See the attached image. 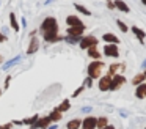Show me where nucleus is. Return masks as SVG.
Listing matches in <instances>:
<instances>
[{
  "instance_id": "f257e3e1",
  "label": "nucleus",
  "mask_w": 146,
  "mask_h": 129,
  "mask_svg": "<svg viewBox=\"0 0 146 129\" xmlns=\"http://www.w3.org/2000/svg\"><path fill=\"white\" fill-rule=\"evenodd\" d=\"M39 31H41V36L46 43H58V41H63V38H64L58 35V21L54 16H47L41 22Z\"/></svg>"
},
{
  "instance_id": "f03ea898",
  "label": "nucleus",
  "mask_w": 146,
  "mask_h": 129,
  "mask_svg": "<svg viewBox=\"0 0 146 129\" xmlns=\"http://www.w3.org/2000/svg\"><path fill=\"white\" fill-rule=\"evenodd\" d=\"M102 69H104V61H99V60L91 61L88 65V68H86L88 77H91L93 80H94V79H99L102 76Z\"/></svg>"
},
{
  "instance_id": "7ed1b4c3",
  "label": "nucleus",
  "mask_w": 146,
  "mask_h": 129,
  "mask_svg": "<svg viewBox=\"0 0 146 129\" xmlns=\"http://www.w3.org/2000/svg\"><path fill=\"white\" fill-rule=\"evenodd\" d=\"M104 55L108 57V58H118V57H119V49H118V44L105 43V46H104Z\"/></svg>"
},
{
  "instance_id": "20e7f679",
  "label": "nucleus",
  "mask_w": 146,
  "mask_h": 129,
  "mask_svg": "<svg viewBox=\"0 0 146 129\" xmlns=\"http://www.w3.org/2000/svg\"><path fill=\"white\" fill-rule=\"evenodd\" d=\"M126 84V77L123 74H115L111 76V82H110V91H115V90H119L123 85Z\"/></svg>"
},
{
  "instance_id": "39448f33",
  "label": "nucleus",
  "mask_w": 146,
  "mask_h": 129,
  "mask_svg": "<svg viewBox=\"0 0 146 129\" xmlns=\"http://www.w3.org/2000/svg\"><path fill=\"white\" fill-rule=\"evenodd\" d=\"M80 49H90L91 46H98V38L93 36V35H88V36H82V39L79 41Z\"/></svg>"
},
{
  "instance_id": "423d86ee",
  "label": "nucleus",
  "mask_w": 146,
  "mask_h": 129,
  "mask_svg": "<svg viewBox=\"0 0 146 129\" xmlns=\"http://www.w3.org/2000/svg\"><path fill=\"white\" fill-rule=\"evenodd\" d=\"M50 124H52V120H50V116L47 115V116H42V118H38L35 124L30 126V129H38V128L39 129H47Z\"/></svg>"
},
{
  "instance_id": "0eeeda50",
  "label": "nucleus",
  "mask_w": 146,
  "mask_h": 129,
  "mask_svg": "<svg viewBox=\"0 0 146 129\" xmlns=\"http://www.w3.org/2000/svg\"><path fill=\"white\" fill-rule=\"evenodd\" d=\"M85 30H86L85 24H82V25H74V27H68V28H66V35H71V36H83Z\"/></svg>"
},
{
  "instance_id": "6e6552de",
  "label": "nucleus",
  "mask_w": 146,
  "mask_h": 129,
  "mask_svg": "<svg viewBox=\"0 0 146 129\" xmlns=\"http://www.w3.org/2000/svg\"><path fill=\"white\" fill-rule=\"evenodd\" d=\"M39 50V39L38 36H30V44L27 46V55H33V53H36Z\"/></svg>"
},
{
  "instance_id": "1a4fd4ad",
  "label": "nucleus",
  "mask_w": 146,
  "mask_h": 129,
  "mask_svg": "<svg viewBox=\"0 0 146 129\" xmlns=\"http://www.w3.org/2000/svg\"><path fill=\"white\" fill-rule=\"evenodd\" d=\"M110 82H111V76H108V74L101 76V77H99V84H98L99 90L101 91H108V88H110Z\"/></svg>"
},
{
  "instance_id": "9d476101",
  "label": "nucleus",
  "mask_w": 146,
  "mask_h": 129,
  "mask_svg": "<svg viewBox=\"0 0 146 129\" xmlns=\"http://www.w3.org/2000/svg\"><path fill=\"white\" fill-rule=\"evenodd\" d=\"M96 123H98V118L94 116H86L85 120L82 121V129H96Z\"/></svg>"
},
{
  "instance_id": "9b49d317",
  "label": "nucleus",
  "mask_w": 146,
  "mask_h": 129,
  "mask_svg": "<svg viewBox=\"0 0 146 129\" xmlns=\"http://www.w3.org/2000/svg\"><path fill=\"white\" fill-rule=\"evenodd\" d=\"M83 22H82V19L79 17L77 14H69L66 17V25L68 27H74V25H82Z\"/></svg>"
},
{
  "instance_id": "f8f14e48",
  "label": "nucleus",
  "mask_w": 146,
  "mask_h": 129,
  "mask_svg": "<svg viewBox=\"0 0 146 129\" xmlns=\"http://www.w3.org/2000/svg\"><path fill=\"white\" fill-rule=\"evenodd\" d=\"M21 60H22V55H16V57H14V58H11V60H8L7 63H3V65H2V68H3L5 71H8V69H10L11 66L17 65V63H19Z\"/></svg>"
},
{
  "instance_id": "ddd939ff",
  "label": "nucleus",
  "mask_w": 146,
  "mask_h": 129,
  "mask_svg": "<svg viewBox=\"0 0 146 129\" xmlns=\"http://www.w3.org/2000/svg\"><path fill=\"white\" fill-rule=\"evenodd\" d=\"M115 9H119L123 13H130V8L124 0H115Z\"/></svg>"
},
{
  "instance_id": "4468645a",
  "label": "nucleus",
  "mask_w": 146,
  "mask_h": 129,
  "mask_svg": "<svg viewBox=\"0 0 146 129\" xmlns=\"http://www.w3.org/2000/svg\"><path fill=\"white\" fill-rule=\"evenodd\" d=\"M86 52H88V57L93 60H99L102 57V53L98 50V46H91L90 49H86Z\"/></svg>"
},
{
  "instance_id": "2eb2a0df",
  "label": "nucleus",
  "mask_w": 146,
  "mask_h": 129,
  "mask_svg": "<svg viewBox=\"0 0 146 129\" xmlns=\"http://www.w3.org/2000/svg\"><path fill=\"white\" fill-rule=\"evenodd\" d=\"M135 96L138 98V99H143V98H146V84H145V82H141L140 85H137Z\"/></svg>"
},
{
  "instance_id": "dca6fc26",
  "label": "nucleus",
  "mask_w": 146,
  "mask_h": 129,
  "mask_svg": "<svg viewBox=\"0 0 146 129\" xmlns=\"http://www.w3.org/2000/svg\"><path fill=\"white\" fill-rule=\"evenodd\" d=\"M102 39L105 43H113V44H119V38L116 36L115 33H104L102 35Z\"/></svg>"
},
{
  "instance_id": "f3484780",
  "label": "nucleus",
  "mask_w": 146,
  "mask_h": 129,
  "mask_svg": "<svg viewBox=\"0 0 146 129\" xmlns=\"http://www.w3.org/2000/svg\"><path fill=\"white\" fill-rule=\"evenodd\" d=\"M130 30H132V33L135 35L137 38H138V41H140V43H143V41H145V36H146L145 30H141L140 27H135V25H133V27L130 28Z\"/></svg>"
},
{
  "instance_id": "a211bd4d",
  "label": "nucleus",
  "mask_w": 146,
  "mask_h": 129,
  "mask_svg": "<svg viewBox=\"0 0 146 129\" xmlns=\"http://www.w3.org/2000/svg\"><path fill=\"white\" fill-rule=\"evenodd\" d=\"M10 27L13 28L16 33L21 30V25L17 24V17H16V14H14V13H10Z\"/></svg>"
},
{
  "instance_id": "6ab92c4d",
  "label": "nucleus",
  "mask_w": 146,
  "mask_h": 129,
  "mask_svg": "<svg viewBox=\"0 0 146 129\" xmlns=\"http://www.w3.org/2000/svg\"><path fill=\"white\" fill-rule=\"evenodd\" d=\"M80 126H82V120H79V118H74V120H71V121H68V124H66V129H79Z\"/></svg>"
},
{
  "instance_id": "aec40b11",
  "label": "nucleus",
  "mask_w": 146,
  "mask_h": 129,
  "mask_svg": "<svg viewBox=\"0 0 146 129\" xmlns=\"http://www.w3.org/2000/svg\"><path fill=\"white\" fill-rule=\"evenodd\" d=\"M74 8L77 9V11L80 13V14H83V16H91V11H90L86 6H83V5H80V3H74Z\"/></svg>"
},
{
  "instance_id": "412c9836",
  "label": "nucleus",
  "mask_w": 146,
  "mask_h": 129,
  "mask_svg": "<svg viewBox=\"0 0 146 129\" xmlns=\"http://www.w3.org/2000/svg\"><path fill=\"white\" fill-rule=\"evenodd\" d=\"M69 109H71V102H69V99H64L58 107H55V110H58V112H61V113H63V112H68Z\"/></svg>"
},
{
  "instance_id": "4be33fe9",
  "label": "nucleus",
  "mask_w": 146,
  "mask_h": 129,
  "mask_svg": "<svg viewBox=\"0 0 146 129\" xmlns=\"http://www.w3.org/2000/svg\"><path fill=\"white\" fill-rule=\"evenodd\" d=\"M118 69H121L123 71L124 69V65H121V63H113V65L108 68V76H115V74H118Z\"/></svg>"
},
{
  "instance_id": "5701e85b",
  "label": "nucleus",
  "mask_w": 146,
  "mask_h": 129,
  "mask_svg": "<svg viewBox=\"0 0 146 129\" xmlns=\"http://www.w3.org/2000/svg\"><path fill=\"white\" fill-rule=\"evenodd\" d=\"M49 116H50L52 123H57V121H60V120H61V116H63V113H61V112H58V110H55V109H54V112H50V113H49Z\"/></svg>"
},
{
  "instance_id": "b1692460",
  "label": "nucleus",
  "mask_w": 146,
  "mask_h": 129,
  "mask_svg": "<svg viewBox=\"0 0 146 129\" xmlns=\"http://www.w3.org/2000/svg\"><path fill=\"white\" fill-rule=\"evenodd\" d=\"M145 80H146V76H145V72H141V74H137L135 77L132 79V84L137 87V85H140L141 82H145Z\"/></svg>"
},
{
  "instance_id": "393cba45",
  "label": "nucleus",
  "mask_w": 146,
  "mask_h": 129,
  "mask_svg": "<svg viewBox=\"0 0 146 129\" xmlns=\"http://www.w3.org/2000/svg\"><path fill=\"white\" fill-rule=\"evenodd\" d=\"M80 39H82V36H71V35H68V36L63 38V41H66V43H69V44H77Z\"/></svg>"
},
{
  "instance_id": "a878e982",
  "label": "nucleus",
  "mask_w": 146,
  "mask_h": 129,
  "mask_svg": "<svg viewBox=\"0 0 146 129\" xmlns=\"http://www.w3.org/2000/svg\"><path fill=\"white\" fill-rule=\"evenodd\" d=\"M107 124H108V120H107V116H101V118H98V123H96V128L102 129L104 126H107Z\"/></svg>"
},
{
  "instance_id": "bb28decb",
  "label": "nucleus",
  "mask_w": 146,
  "mask_h": 129,
  "mask_svg": "<svg viewBox=\"0 0 146 129\" xmlns=\"http://www.w3.org/2000/svg\"><path fill=\"white\" fill-rule=\"evenodd\" d=\"M38 118H39V115H33L32 118H25V120H22V124H35Z\"/></svg>"
},
{
  "instance_id": "cd10ccee",
  "label": "nucleus",
  "mask_w": 146,
  "mask_h": 129,
  "mask_svg": "<svg viewBox=\"0 0 146 129\" xmlns=\"http://www.w3.org/2000/svg\"><path fill=\"white\" fill-rule=\"evenodd\" d=\"M116 24H118V28H119V30L123 31V33H126V31L129 30V28H127V25L124 24V22L121 21V19H118V21H116Z\"/></svg>"
},
{
  "instance_id": "c85d7f7f",
  "label": "nucleus",
  "mask_w": 146,
  "mask_h": 129,
  "mask_svg": "<svg viewBox=\"0 0 146 129\" xmlns=\"http://www.w3.org/2000/svg\"><path fill=\"white\" fill-rule=\"evenodd\" d=\"M83 87H85V88H91L93 87V79L91 77H86L85 80H83Z\"/></svg>"
},
{
  "instance_id": "c756f323",
  "label": "nucleus",
  "mask_w": 146,
  "mask_h": 129,
  "mask_svg": "<svg viewBox=\"0 0 146 129\" xmlns=\"http://www.w3.org/2000/svg\"><path fill=\"white\" fill-rule=\"evenodd\" d=\"M83 90H85V87H83V85H82V87H80V88H77V90H76V91H74V93H72V98H77V96H79V94L82 93Z\"/></svg>"
},
{
  "instance_id": "7c9ffc66",
  "label": "nucleus",
  "mask_w": 146,
  "mask_h": 129,
  "mask_svg": "<svg viewBox=\"0 0 146 129\" xmlns=\"http://www.w3.org/2000/svg\"><path fill=\"white\" fill-rule=\"evenodd\" d=\"M11 79H13V76H7V79H5V87H3V88H8V87H10Z\"/></svg>"
},
{
  "instance_id": "2f4dec72",
  "label": "nucleus",
  "mask_w": 146,
  "mask_h": 129,
  "mask_svg": "<svg viewBox=\"0 0 146 129\" xmlns=\"http://www.w3.org/2000/svg\"><path fill=\"white\" fill-rule=\"evenodd\" d=\"M107 8H108V9H115V2H111V0H107Z\"/></svg>"
},
{
  "instance_id": "473e14b6",
  "label": "nucleus",
  "mask_w": 146,
  "mask_h": 129,
  "mask_svg": "<svg viewBox=\"0 0 146 129\" xmlns=\"http://www.w3.org/2000/svg\"><path fill=\"white\" fill-rule=\"evenodd\" d=\"M8 38H7V35L5 33H2V31H0V43H5V41H7Z\"/></svg>"
},
{
  "instance_id": "72a5a7b5",
  "label": "nucleus",
  "mask_w": 146,
  "mask_h": 129,
  "mask_svg": "<svg viewBox=\"0 0 146 129\" xmlns=\"http://www.w3.org/2000/svg\"><path fill=\"white\" fill-rule=\"evenodd\" d=\"M13 123H8V124H0V129H11Z\"/></svg>"
},
{
  "instance_id": "f704fd0d",
  "label": "nucleus",
  "mask_w": 146,
  "mask_h": 129,
  "mask_svg": "<svg viewBox=\"0 0 146 129\" xmlns=\"http://www.w3.org/2000/svg\"><path fill=\"white\" fill-rule=\"evenodd\" d=\"M82 112H83V113H88V112H91V107H82Z\"/></svg>"
},
{
  "instance_id": "c9c22d12",
  "label": "nucleus",
  "mask_w": 146,
  "mask_h": 129,
  "mask_svg": "<svg viewBox=\"0 0 146 129\" xmlns=\"http://www.w3.org/2000/svg\"><path fill=\"white\" fill-rule=\"evenodd\" d=\"M102 129H115V126H111V124H107V126H104Z\"/></svg>"
},
{
  "instance_id": "e433bc0d",
  "label": "nucleus",
  "mask_w": 146,
  "mask_h": 129,
  "mask_svg": "<svg viewBox=\"0 0 146 129\" xmlns=\"http://www.w3.org/2000/svg\"><path fill=\"white\" fill-rule=\"evenodd\" d=\"M141 68H143V69H146V58L143 60V63H141Z\"/></svg>"
},
{
  "instance_id": "4c0bfd02",
  "label": "nucleus",
  "mask_w": 146,
  "mask_h": 129,
  "mask_svg": "<svg viewBox=\"0 0 146 129\" xmlns=\"http://www.w3.org/2000/svg\"><path fill=\"white\" fill-rule=\"evenodd\" d=\"M141 3H143V5H145V6H146V0H141Z\"/></svg>"
},
{
  "instance_id": "58836bf2",
  "label": "nucleus",
  "mask_w": 146,
  "mask_h": 129,
  "mask_svg": "<svg viewBox=\"0 0 146 129\" xmlns=\"http://www.w3.org/2000/svg\"><path fill=\"white\" fill-rule=\"evenodd\" d=\"M0 96H2V88H0Z\"/></svg>"
},
{
  "instance_id": "ea45409f",
  "label": "nucleus",
  "mask_w": 146,
  "mask_h": 129,
  "mask_svg": "<svg viewBox=\"0 0 146 129\" xmlns=\"http://www.w3.org/2000/svg\"><path fill=\"white\" fill-rule=\"evenodd\" d=\"M145 76H146V71H145Z\"/></svg>"
}]
</instances>
